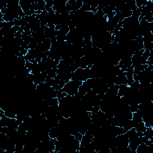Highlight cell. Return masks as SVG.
<instances>
[{
  "label": "cell",
  "instance_id": "6da1fadb",
  "mask_svg": "<svg viewBox=\"0 0 153 153\" xmlns=\"http://www.w3.org/2000/svg\"><path fill=\"white\" fill-rule=\"evenodd\" d=\"M82 81L78 80H70L66 83L63 88V91H65L69 96H74L78 90L79 87L82 84Z\"/></svg>",
  "mask_w": 153,
  "mask_h": 153
},
{
  "label": "cell",
  "instance_id": "7a4b0ae2",
  "mask_svg": "<svg viewBox=\"0 0 153 153\" xmlns=\"http://www.w3.org/2000/svg\"><path fill=\"white\" fill-rule=\"evenodd\" d=\"M136 131H141L144 133L146 130L147 127H146L145 125V123L143 121L139 123L135 127H134Z\"/></svg>",
  "mask_w": 153,
  "mask_h": 153
}]
</instances>
